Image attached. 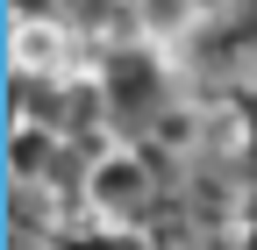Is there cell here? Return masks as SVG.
Instances as JSON below:
<instances>
[{"mask_svg": "<svg viewBox=\"0 0 257 250\" xmlns=\"http://www.w3.org/2000/svg\"><path fill=\"white\" fill-rule=\"evenodd\" d=\"M243 136H257V79H250V100H243Z\"/></svg>", "mask_w": 257, "mask_h": 250, "instance_id": "cell-9", "label": "cell"}, {"mask_svg": "<svg viewBox=\"0 0 257 250\" xmlns=\"http://www.w3.org/2000/svg\"><path fill=\"white\" fill-rule=\"evenodd\" d=\"M57 250H150L143 243V229H128V222H86L79 229H57Z\"/></svg>", "mask_w": 257, "mask_h": 250, "instance_id": "cell-5", "label": "cell"}, {"mask_svg": "<svg viewBox=\"0 0 257 250\" xmlns=\"http://www.w3.org/2000/svg\"><path fill=\"white\" fill-rule=\"evenodd\" d=\"M8 65L36 79H79L72 72V22H8Z\"/></svg>", "mask_w": 257, "mask_h": 250, "instance_id": "cell-3", "label": "cell"}, {"mask_svg": "<svg viewBox=\"0 0 257 250\" xmlns=\"http://www.w3.org/2000/svg\"><path fill=\"white\" fill-rule=\"evenodd\" d=\"M57 158H64V129H50V121H8V179L22 193L57 179Z\"/></svg>", "mask_w": 257, "mask_h": 250, "instance_id": "cell-4", "label": "cell"}, {"mask_svg": "<svg viewBox=\"0 0 257 250\" xmlns=\"http://www.w3.org/2000/svg\"><path fill=\"white\" fill-rule=\"evenodd\" d=\"M179 8H186V22H214V15H229L236 0H179Z\"/></svg>", "mask_w": 257, "mask_h": 250, "instance_id": "cell-8", "label": "cell"}, {"mask_svg": "<svg viewBox=\"0 0 257 250\" xmlns=\"http://www.w3.org/2000/svg\"><path fill=\"white\" fill-rule=\"evenodd\" d=\"M93 86H100V114L107 129L128 136V129H150V121H172V65L157 43H121L100 57V72H93Z\"/></svg>", "mask_w": 257, "mask_h": 250, "instance_id": "cell-1", "label": "cell"}, {"mask_svg": "<svg viewBox=\"0 0 257 250\" xmlns=\"http://www.w3.org/2000/svg\"><path fill=\"white\" fill-rule=\"evenodd\" d=\"M236 250H257V193L236 207Z\"/></svg>", "mask_w": 257, "mask_h": 250, "instance_id": "cell-7", "label": "cell"}, {"mask_svg": "<svg viewBox=\"0 0 257 250\" xmlns=\"http://www.w3.org/2000/svg\"><path fill=\"white\" fill-rule=\"evenodd\" d=\"M150 193H157V179H150V158H143L136 143L93 150V165L79 179V200H86L93 222H128V229H136L143 207H150Z\"/></svg>", "mask_w": 257, "mask_h": 250, "instance_id": "cell-2", "label": "cell"}, {"mask_svg": "<svg viewBox=\"0 0 257 250\" xmlns=\"http://www.w3.org/2000/svg\"><path fill=\"white\" fill-rule=\"evenodd\" d=\"M15 22H72V0H8Z\"/></svg>", "mask_w": 257, "mask_h": 250, "instance_id": "cell-6", "label": "cell"}]
</instances>
